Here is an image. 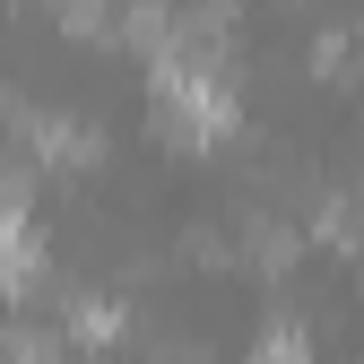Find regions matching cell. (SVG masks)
Masks as SVG:
<instances>
[{"label":"cell","mask_w":364,"mask_h":364,"mask_svg":"<svg viewBox=\"0 0 364 364\" xmlns=\"http://www.w3.org/2000/svg\"><path fill=\"white\" fill-rule=\"evenodd\" d=\"M156 105H165V122H173L191 148H208V139H225V130H235V96L208 78V61H200L182 35L156 53Z\"/></svg>","instance_id":"6da1fadb"},{"label":"cell","mask_w":364,"mask_h":364,"mask_svg":"<svg viewBox=\"0 0 364 364\" xmlns=\"http://www.w3.org/2000/svg\"><path fill=\"white\" fill-rule=\"evenodd\" d=\"M70 330H78V338H87V347H105V338H113V330H122V312H113V304H96V295H87V304H78V312H70Z\"/></svg>","instance_id":"7a4b0ae2"},{"label":"cell","mask_w":364,"mask_h":364,"mask_svg":"<svg viewBox=\"0 0 364 364\" xmlns=\"http://www.w3.org/2000/svg\"><path fill=\"white\" fill-rule=\"evenodd\" d=\"M260 364H304V338H295V330H269V338H260Z\"/></svg>","instance_id":"3957f363"}]
</instances>
